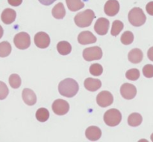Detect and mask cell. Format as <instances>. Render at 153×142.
<instances>
[{
	"mask_svg": "<svg viewBox=\"0 0 153 142\" xmlns=\"http://www.w3.org/2000/svg\"><path fill=\"white\" fill-rule=\"evenodd\" d=\"M49 112L45 108H40L36 112V118L40 122H45L49 119Z\"/></svg>",
	"mask_w": 153,
	"mask_h": 142,
	"instance_id": "24",
	"label": "cell"
},
{
	"mask_svg": "<svg viewBox=\"0 0 153 142\" xmlns=\"http://www.w3.org/2000/svg\"><path fill=\"white\" fill-rule=\"evenodd\" d=\"M85 135L87 138L91 141H98L102 136V131L98 127H89L85 131Z\"/></svg>",
	"mask_w": 153,
	"mask_h": 142,
	"instance_id": "14",
	"label": "cell"
},
{
	"mask_svg": "<svg viewBox=\"0 0 153 142\" xmlns=\"http://www.w3.org/2000/svg\"><path fill=\"white\" fill-rule=\"evenodd\" d=\"M143 74L147 78L153 77V65L147 64L143 68Z\"/></svg>",
	"mask_w": 153,
	"mask_h": 142,
	"instance_id": "31",
	"label": "cell"
},
{
	"mask_svg": "<svg viewBox=\"0 0 153 142\" xmlns=\"http://www.w3.org/2000/svg\"><path fill=\"white\" fill-rule=\"evenodd\" d=\"M9 84L13 89H18L21 86V78L18 74H13L9 77Z\"/></svg>",
	"mask_w": 153,
	"mask_h": 142,
	"instance_id": "27",
	"label": "cell"
},
{
	"mask_svg": "<svg viewBox=\"0 0 153 142\" xmlns=\"http://www.w3.org/2000/svg\"><path fill=\"white\" fill-rule=\"evenodd\" d=\"M109 25L110 22L108 19L103 17L99 18L94 25V30L99 35H105L108 31Z\"/></svg>",
	"mask_w": 153,
	"mask_h": 142,
	"instance_id": "11",
	"label": "cell"
},
{
	"mask_svg": "<svg viewBox=\"0 0 153 142\" xmlns=\"http://www.w3.org/2000/svg\"><path fill=\"white\" fill-rule=\"evenodd\" d=\"M16 17V11L13 9L10 8H6L3 10L1 15V21L4 22L6 25H10V24L13 23L15 21Z\"/></svg>",
	"mask_w": 153,
	"mask_h": 142,
	"instance_id": "16",
	"label": "cell"
},
{
	"mask_svg": "<svg viewBox=\"0 0 153 142\" xmlns=\"http://www.w3.org/2000/svg\"><path fill=\"white\" fill-rule=\"evenodd\" d=\"M52 16L57 19H62L66 15V10L63 3L59 2L53 7L52 10Z\"/></svg>",
	"mask_w": 153,
	"mask_h": 142,
	"instance_id": "19",
	"label": "cell"
},
{
	"mask_svg": "<svg viewBox=\"0 0 153 142\" xmlns=\"http://www.w3.org/2000/svg\"><path fill=\"white\" fill-rule=\"evenodd\" d=\"M66 3L71 11H77L85 7V4L81 0H66Z\"/></svg>",
	"mask_w": 153,
	"mask_h": 142,
	"instance_id": "22",
	"label": "cell"
},
{
	"mask_svg": "<svg viewBox=\"0 0 153 142\" xmlns=\"http://www.w3.org/2000/svg\"><path fill=\"white\" fill-rule=\"evenodd\" d=\"M79 89L77 82L72 78H66L60 82L58 85V92L62 96L66 98H73L78 93Z\"/></svg>",
	"mask_w": 153,
	"mask_h": 142,
	"instance_id": "1",
	"label": "cell"
},
{
	"mask_svg": "<svg viewBox=\"0 0 153 142\" xmlns=\"http://www.w3.org/2000/svg\"><path fill=\"white\" fill-rule=\"evenodd\" d=\"M146 10L149 15L153 16V1H150L146 4Z\"/></svg>",
	"mask_w": 153,
	"mask_h": 142,
	"instance_id": "33",
	"label": "cell"
},
{
	"mask_svg": "<svg viewBox=\"0 0 153 142\" xmlns=\"http://www.w3.org/2000/svg\"><path fill=\"white\" fill-rule=\"evenodd\" d=\"M11 46L7 41L0 43V57H6L11 52Z\"/></svg>",
	"mask_w": 153,
	"mask_h": 142,
	"instance_id": "23",
	"label": "cell"
},
{
	"mask_svg": "<svg viewBox=\"0 0 153 142\" xmlns=\"http://www.w3.org/2000/svg\"><path fill=\"white\" fill-rule=\"evenodd\" d=\"M39 1H40V3H41L42 4H43V5H50V4H52V3L55 2L56 0H38Z\"/></svg>",
	"mask_w": 153,
	"mask_h": 142,
	"instance_id": "34",
	"label": "cell"
},
{
	"mask_svg": "<svg viewBox=\"0 0 153 142\" xmlns=\"http://www.w3.org/2000/svg\"><path fill=\"white\" fill-rule=\"evenodd\" d=\"M52 110L58 116H64L70 110L68 102L63 99H57L52 104Z\"/></svg>",
	"mask_w": 153,
	"mask_h": 142,
	"instance_id": "7",
	"label": "cell"
},
{
	"mask_svg": "<svg viewBox=\"0 0 153 142\" xmlns=\"http://www.w3.org/2000/svg\"><path fill=\"white\" fill-rule=\"evenodd\" d=\"M3 34H4V30H3L2 27H1V25H0V39H1V37H2Z\"/></svg>",
	"mask_w": 153,
	"mask_h": 142,
	"instance_id": "36",
	"label": "cell"
},
{
	"mask_svg": "<svg viewBox=\"0 0 153 142\" xmlns=\"http://www.w3.org/2000/svg\"><path fill=\"white\" fill-rule=\"evenodd\" d=\"M137 142H149V141H148L146 139H140V140H139Z\"/></svg>",
	"mask_w": 153,
	"mask_h": 142,
	"instance_id": "37",
	"label": "cell"
},
{
	"mask_svg": "<svg viewBox=\"0 0 153 142\" xmlns=\"http://www.w3.org/2000/svg\"><path fill=\"white\" fill-rule=\"evenodd\" d=\"M120 94L125 99L131 100L137 95V89L131 83H124L121 86Z\"/></svg>",
	"mask_w": 153,
	"mask_h": 142,
	"instance_id": "10",
	"label": "cell"
},
{
	"mask_svg": "<svg viewBox=\"0 0 153 142\" xmlns=\"http://www.w3.org/2000/svg\"><path fill=\"white\" fill-rule=\"evenodd\" d=\"M84 86L87 90L90 91V92H96L102 86V82L99 79L88 77L85 80Z\"/></svg>",
	"mask_w": 153,
	"mask_h": 142,
	"instance_id": "17",
	"label": "cell"
},
{
	"mask_svg": "<svg viewBox=\"0 0 153 142\" xmlns=\"http://www.w3.org/2000/svg\"><path fill=\"white\" fill-rule=\"evenodd\" d=\"M22 100L25 104L28 106H33L37 102V96L35 93L31 89L25 88L23 89L22 93Z\"/></svg>",
	"mask_w": 153,
	"mask_h": 142,
	"instance_id": "15",
	"label": "cell"
},
{
	"mask_svg": "<svg viewBox=\"0 0 153 142\" xmlns=\"http://www.w3.org/2000/svg\"><path fill=\"white\" fill-rule=\"evenodd\" d=\"M7 2L9 4L13 7H17L19 6L22 2V0H7Z\"/></svg>",
	"mask_w": 153,
	"mask_h": 142,
	"instance_id": "32",
	"label": "cell"
},
{
	"mask_svg": "<svg viewBox=\"0 0 153 142\" xmlns=\"http://www.w3.org/2000/svg\"><path fill=\"white\" fill-rule=\"evenodd\" d=\"M95 18V13L91 9H87L83 12H79L74 18L76 25L79 28H87L92 23Z\"/></svg>",
	"mask_w": 153,
	"mask_h": 142,
	"instance_id": "2",
	"label": "cell"
},
{
	"mask_svg": "<svg viewBox=\"0 0 153 142\" xmlns=\"http://www.w3.org/2000/svg\"><path fill=\"white\" fill-rule=\"evenodd\" d=\"M97 39L92 32L89 31H82L78 36V42L82 45H88L95 43Z\"/></svg>",
	"mask_w": 153,
	"mask_h": 142,
	"instance_id": "13",
	"label": "cell"
},
{
	"mask_svg": "<svg viewBox=\"0 0 153 142\" xmlns=\"http://www.w3.org/2000/svg\"><path fill=\"white\" fill-rule=\"evenodd\" d=\"M104 121L109 127L117 126L122 121V114L117 109H111L104 114Z\"/></svg>",
	"mask_w": 153,
	"mask_h": 142,
	"instance_id": "4",
	"label": "cell"
},
{
	"mask_svg": "<svg viewBox=\"0 0 153 142\" xmlns=\"http://www.w3.org/2000/svg\"><path fill=\"white\" fill-rule=\"evenodd\" d=\"M120 10V3L117 0H108L105 3L104 7V11L106 15L109 16H114L118 13Z\"/></svg>",
	"mask_w": 153,
	"mask_h": 142,
	"instance_id": "12",
	"label": "cell"
},
{
	"mask_svg": "<svg viewBox=\"0 0 153 142\" xmlns=\"http://www.w3.org/2000/svg\"><path fill=\"white\" fill-rule=\"evenodd\" d=\"M140 71L137 68H131V69L128 70L126 73V77L128 80H137V79L140 77Z\"/></svg>",
	"mask_w": 153,
	"mask_h": 142,
	"instance_id": "28",
	"label": "cell"
},
{
	"mask_svg": "<svg viewBox=\"0 0 153 142\" xmlns=\"http://www.w3.org/2000/svg\"><path fill=\"white\" fill-rule=\"evenodd\" d=\"M143 57V52L139 49H134L129 52L128 54V59L134 64L140 63Z\"/></svg>",
	"mask_w": 153,
	"mask_h": 142,
	"instance_id": "18",
	"label": "cell"
},
{
	"mask_svg": "<svg viewBox=\"0 0 153 142\" xmlns=\"http://www.w3.org/2000/svg\"><path fill=\"white\" fill-rule=\"evenodd\" d=\"M120 40L121 43L126 46L131 44L134 41V34L131 31H125L121 36Z\"/></svg>",
	"mask_w": 153,
	"mask_h": 142,
	"instance_id": "26",
	"label": "cell"
},
{
	"mask_svg": "<svg viewBox=\"0 0 153 142\" xmlns=\"http://www.w3.org/2000/svg\"><path fill=\"white\" fill-rule=\"evenodd\" d=\"M13 43L17 49L21 50L27 49L31 45V38L26 32H19L13 38Z\"/></svg>",
	"mask_w": 153,
	"mask_h": 142,
	"instance_id": "5",
	"label": "cell"
},
{
	"mask_svg": "<svg viewBox=\"0 0 153 142\" xmlns=\"http://www.w3.org/2000/svg\"><path fill=\"white\" fill-rule=\"evenodd\" d=\"M150 138H151V140H152V141L153 142V133L152 134V135H151V137H150Z\"/></svg>",
	"mask_w": 153,
	"mask_h": 142,
	"instance_id": "38",
	"label": "cell"
},
{
	"mask_svg": "<svg viewBox=\"0 0 153 142\" xmlns=\"http://www.w3.org/2000/svg\"><path fill=\"white\" fill-rule=\"evenodd\" d=\"M142 121H143V118H142L141 115L137 113H131L128 118V125L131 127H138L139 125L141 124Z\"/></svg>",
	"mask_w": 153,
	"mask_h": 142,
	"instance_id": "21",
	"label": "cell"
},
{
	"mask_svg": "<svg viewBox=\"0 0 153 142\" xmlns=\"http://www.w3.org/2000/svg\"><path fill=\"white\" fill-rule=\"evenodd\" d=\"M83 57L86 61L99 60L102 57V51L99 46L87 48L83 51Z\"/></svg>",
	"mask_w": 153,
	"mask_h": 142,
	"instance_id": "6",
	"label": "cell"
},
{
	"mask_svg": "<svg viewBox=\"0 0 153 142\" xmlns=\"http://www.w3.org/2000/svg\"><path fill=\"white\" fill-rule=\"evenodd\" d=\"M103 72V68L100 64H92L90 67V73L94 76H100Z\"/></svg>",
	"mask_w": 153,
	"mask_h": 142,
	"instance_id": "29",
	"label": "cell"
},
{
	"mask_svg": "<svg viewBox=\"0 0 153 142\" xmlns=\"http://www.w3.org/2000/svg\"><path fill=\"white\" fill-rule=\"evenodd\" d=\"M128 18L130 23L135 27L142 26L146 20L144 12L140 7H134L131 9L128 13Z\"/></svg>",
	"mask_w": 153,
	"mask_h": 142,
	"instance_id": "3",
	"label": "cell"
},
{
	"mask_svg": "<svg viewBox=\"0 0 153 142\" xmlns=\"http://www.w3.org/2000/svg\"><path fill=\"white\" fill-rule=\"evenodd\" d=\"M34 44L40 49H46L50 45V37L46 33L40 31L37 33L34 37Z\"/></svg>",
	"mask_w": 153,
	"mask_h": 142,
	"instance_id": "9",
	"label": "cell"
},
{
	"mask_svg": "<svg viewBox=\"0 0 153 142\" xmlns=\"http://www.w3.org/2000/svg\"><path fill=\"white\" fill-rule=\"evenodd\" d=\"M97 104L102 108L109 107L113 104L114 97L108 91H102L97 95Z\"/></svg>",
	"mask_w": 153,
	"mask_h": 142,
	"instance_id": "8",
	"label": "cell"
},
{
	"mask_svg": "<svg viewBox=\"0 0 153 142\" xmlns=\"http://www.w3.org/2000/svg\"><path fill=\"white\" fill-rule=\"evenodd\" d=\"M147 56H148V58L153 62V46L148 50Z\"/></svg>",
	"mask_w": 153,
	"mask_h": 142,
	"instance_id": "35",
	"label": "cell"
},
{
	"mask_svg": "<svg viewBox=\"0 0 153 142\" xmlns=\"http://www.w3.org/2000/svg\"><path fill=\"white\" fill-rule=\"evenodd\" d=\"M124 25L121 21L120 20H115L114 22L112 24V28L111 31V34L112 36H117L122 31V30L123 29Z\"/></svg>",
	"mask_w": 153,
	"mask_h": 142,
	"instance_id": "25",
	"label": "cell"
},
{
	"mask_svg": "<svg viewBox=\"0 0 153 142\" xmlns=\"http://www.w3.org/2000/svg\"><path fill=\"white\" fill-rule=\"evenodd\" d=\"M9 93V89L7 85L2 81H0V100H4L7 98Z\"/></svg>",
	"mask_w": 153,
	"mask_h": 142,
	"instance_id": "30",
	"label": "cell"
},
{
	"mask_svg": "<svg viewBox=\"0 0 153 142\" xmlns=\"http://www.w3.org/2000/svg\"><path fill=\"white\" fill-rule=\"evenodd\" d=\"M57 50L61 55H67L70 54L72 51V46L70 43L67 41H61L57 45Z\"/></svg>",
	"mask_w": 153,
	"mask_h": 142,
	"instance_id": "20",
	"label": "cell"
}]
</instances>
